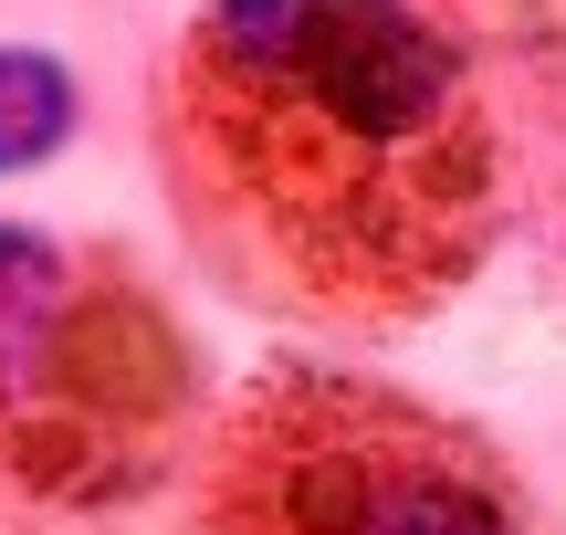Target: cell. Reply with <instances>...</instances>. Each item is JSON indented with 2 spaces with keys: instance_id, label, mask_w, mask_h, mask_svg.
I'll return each mask as SVG.
<instances>
[{
  "instance_id": "cell-1",
  "label": "cell",
  "mask_w": 566,
  "mask_h": 535,
  "mask_svg": "<svg viewBox=\"0 0 566 535\" xmlns=\"http://www.w3.org/2000/svg\"><path fill=\"white\" fill-rule=\"evenodd\" d=\"M158 158L242 294L420 326L504 231V126L409 0H210L158 63Z\"/></svg>"
},
{
  "instance_id": "cell-2",
  "label": "cell",
  "mask_w": 566,
  "mask_h": 535,
  "mask_svg": "<svg viewBox=\"0 0 566 535\" xmlns=\"http://www.w3.org/2000/svg\"><path fill=\"white\" fill-rule=\"evenodd\" d=\"M189 336L137 263L0 221V483L32 504H126L179 462Z\"/></svg>"
},
{
  "instance_id": "cell-3",
  "label": "cell",
  "mask_w": 566,
  "mask_h": 535,
  "mask_svg": "<svg viewBox=\"0 0 566 535\" xmlns=\"http://www.w3.org/2000/svg\"><path fill=\"white\" fill-rule=\"evenodd\" d=\"M189 535H525V494L430 399L357 368H273L221 410Z\"/></svg>"
},
{
  "instance_id": "cell-4",
  "label": "cell",
  "mask_w": 566,
  "mask_h": 535,
  "mask_svg": "<svg viewBox=\"0 0 566 535\" xmlns=\"http://www.w3.org/2000/svg\"><path fill=\"white\" fill-rule=\"evenodd\" d=\"M74 137V74L32 42H0V168H32Z\"/></svg>"
}]
</instances>
